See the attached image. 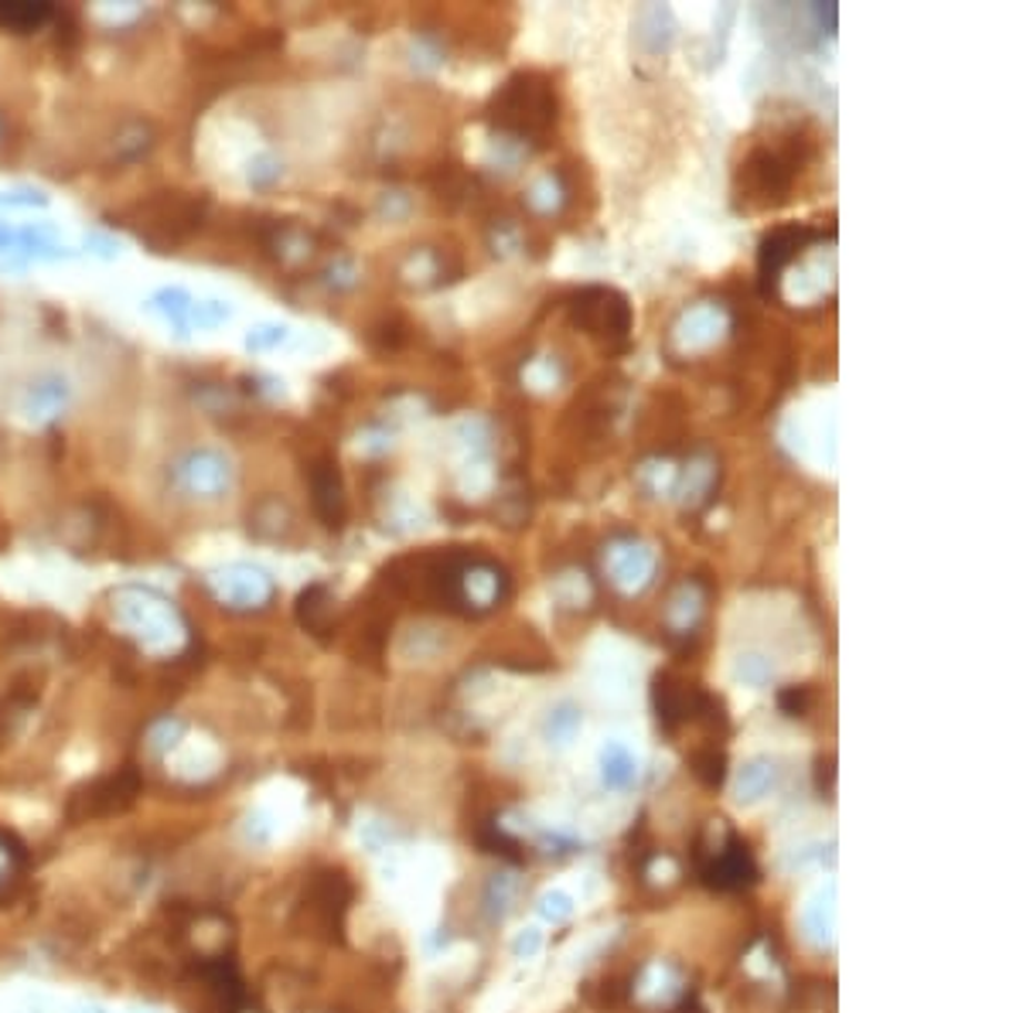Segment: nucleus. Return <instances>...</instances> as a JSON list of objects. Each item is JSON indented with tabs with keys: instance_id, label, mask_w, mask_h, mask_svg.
Returning <instances> with one entry per match:
<instances>
[{
	"instance_id": "f257e3e1",
	"label": "nucleus",
	"mask_w": 1023,
	"mask_h": 1013,
	"mask_svg": "<svg viewBox=\"0 0 1023 1013\" xmlns=\"http://www.w3.org/2000/svg\"><path fill=\"white\" fill-rule=\"evenodd\" d=\"M488 120L502 133L543 136L556 123V92L543 72H516L488 103Z\"/></svg>"
},
{
	"instance_id": "f03ea898",
	"label": "nucleus",
	"mask_w": 1023,
	"mask_h": 1013,
	"mask_svg": "<svg viewBox=\"0 0 1023 1013\" xmlns=\"http://www.w3.org/2000/svg\"><path fill=\"white\" fill-rule=\"evenodd\" d=\"M574 321L587 332L597 335L604 342L625 345L631 335V304L625 294L611 291V287H587L574 297L570 304Z\"/></svg>"
},
{
	"instance_id": "7ed1b4c3",
	"label": "nucleus",
	"mask_w": 1023,
	"mask_h": 1013,
	"mask_svg": "<svg viewBox=\"0 0 1023 1013\" xmlns=\"http://www.w3.org/2000/svg\"><path fill=\"white\" fill-rule=\"evenodd\" d=\"M792 174L796 168L788 164L781 154L771 151H754L748 161L740 164V184H743V199L754 205H778L784 202L788 189H792Z\"/></svg>"
},
{
	"instance_id": "20e7f679",
	"label": "nucleus",
	"mask_w": 1023,
	"mask_h": 1013,
	"mask_svg": "<svg viewBox=\"0 0 1023 1013\" xmlns=\"http://www.w3.org/2000/svg\"><path fill=\"white\" fill-rule=\"evenodd\" d=\"M136 792H141V774H136L133 768L117 771V774H110V778L92 781V786H89L85 792L72 796L69 816H72V819L117 816V812H123V809L136 799Z\"/></svg>"
},
{
	"instance_id": "39448f33",
	"label": "nucleus",
	"mask_w": 1023,
	"mask_h": 1013,
	"mask_svg": "<svg viewBox=\"0 0 1023 1013\" xmlns=\"http://www.w3.org/2000/svg\"><path fill=\"white\" fill-rule=\"evenodd\" d=\"M703 881L717 891H740L758 881L754 857L740 837L727 833V843L703 860Z\"/></svg>"
},
{
	"instance_id": "423d86ee",
	"label": "nucleus",
	"mask_w": 1023,
	"mask_h": 1013,
	"mask_svg": "<svg viewBox=\"0 0 1023 1013\" xmlns=\"http://www.w3.org/2000/svg\"><path fill=\"white\" fill-rule=\"evenodd\" d=\"M652 703H656L659 727L666 733H676L682 723L696 720V713H700V703H703V693H700V689H689L672 672H659L656 682H652Z\"/></svg>"
},
{
	"instance_id": "0eeeda50",
	"label": "nucleus",
	"mask_w": 1023,
	"mask_h": 1013,
	"mask_svg": "<svg viewBox=\"0 0 1023 1013\" xmlns=\"http://www.w3.org/2000/svg\"><path fill=\"white\" fill-rule=\"evenodd\" d=\"M311 498H314L317 519L328 529H342V523H345V485H342L338 460L332 454H321L311 465Z\"/></svg>"
},
{
	"instance_id": "6e6552de",
	"label": "nucleus",
	"mask_w": 1023,
	"mask_h": 1013,
	"mask_svg": "<svg viewBox=\"0 0 1023 1013\" xmlns=\"http://www.w3.org/2000/svg\"><path fill=\"white\" fill-rule=\"evenodd\" d=\"M348 901H352V884L338 870L317 873L307 891V908L324 925V932H342V918L348 911Z\"/></svg>"
},
{
	"instance_id": "1a4fd4ad",
	"label": "nucleus",
	"mask_w": 1023,
	"mask_h": 1013,
	"mask_svg": "<svg viewBox=\"0 0 1023 1013\" xmlns=\"http://www.w3.org/2000/svg\"><path fill=\"white\" fill-rule=\"evenodd\" d=\"M806 240V229H796V225H784V229H774L771 236H764L761 243V256H758V266H761V291L771 297L778 291V273L781 266L799 253Z\"/></svg>"
},
{
	"instance_id": "9d476101",
	"label": "nucleus",
	"mask_w": 1023,
	"mask_h": 1013,
	"mask_svg": "<svg viewBox=\"0 0 1023 1013\" xmlns=\"http://www.w3.org/2000/svg\"><path fill=\"white\" fill-rule=\"evenodd\" d=\"M332 615H335V608H332V594H328V587L311 584L307 590H301V597H297V621H301L311 635H324V628H328Z\"/></svg>"
},
{
	"instance_id": "9b49d317",
	"label": "nucleus",
	"mask_w": 1023,
	"mask_h": 1013,
	"mask_svg": "<svg viewBox=\"0 0 1023 1013\" xmlns=\"http://www.w3.org/2000/svg\"><path fill=\"white\" fill-rule=\"evenodd\" d=\"M151 304L158 311H164L171 317V325L178 328L181 338H189V325H192V311H195V301L184 294L181 287H171V291H158L151 297Z\"/></svg>"
},
{
	"instance_id": "f8f14e48",
	"label": "nucleus",
	"mask_w": 1023,
	"mask_h": 1013,
	"mask_svg": "<svg viewBox=\"0 0 1023 1013\" xmlns=\"http://www.w3.org/2000/svg\"><path fill=\"white\" fill-rule=\"evenodd\" d=\"M52 18L49 4H0V28L34 31Z\"/></svg>"
},
{
	"instance_id": "ddd939ff",
	"label": "nucleus",
	"mask_w": 1023,
	"mask_h": 1013,
	"mask_svg": "<svg viewBox=\"0 0 1023 1013\" xmlns=\"http://www.w3.org/2000/svg\"><path fill=\"white\" fill-rule=\"evenodd\" d=\"M692 774L703 781L707 789H720L727 778V754L720 748H703L692 754Z\"/></svg>"
},
{
	"instance_id": "4468645a",
	"label": "nucleus",
	"mask_w": 1023,
	"mask_h": 1013,
	"mask_svg": "<svg viewBox=\"0 0 1023 1013\" xmlns=\"http://www.w3.org/2000/svg\"><path fill=\"white\" fill-rule=\"evenodd\" d=\"M604 781H608L611 789H628L635 781V761L628 758L625 748H608L604 751Z\"/></svg>"
},
{
	"instance_id": "2eb2a0df",
	"label": "nucleus",
	"mask_w": 1023,
	"mask_h": 1013,
	"mask_svg": "<svg viewBox=\"0 0 1023 1013\" xmlns=\"http://www.w3.org/2000/svg\"><path fill=\"white\" fill-rule=\"evenodd\" d=\"M482 843H485V850H492V853H498V857H505V860H512V863H519L523 860V853H519V843L512 840L505 829L498 825V822H492V825H485V833H482Z\"/></svg>"
},
{
	"instance_id": "dca6fc26",
	"label": "nucleus",
	"mask_w": 1023,
	"mask_h": 1013,
	"mask_svg": "<svg viewBox=\"0 0 1023 1013\" xmlns=\"http://www.w3.org/2000/svg\"><path fill=\"white\" fill-rule=\"evenodd\" d=\"M768 786H771V768L768 764H751L748 771L740 774V799L754 802V799H761L768 792Z\"/></svg>"
},
{
	"instance_id": "f3484780",
	"label": "nucleus",
	"mask_w": 1023,
	"mask_h": 1013,
	"mask_svg": "<svg viewBox=\"0 0 1023 1013\" xmlns=\"http://www.w3.org/2000/svg\"><path fill=\"white\" fill-rule=\"evenodd\" d=\"M809 689H802V686H792V689H784V693L778 697V707L788 713V717H802L806 710H809Z\"/></svg>"
},
{
	"instance_id": "a211bd4d",
	"label": "nucleus",
	"mask_w": 1023,
	"mask_h": 1013,
	"mask_svg": "<svg viewBox=\"0 0 1023 1013\" xmlns=\"http://www.w3.org/2000/svg\"><path fill=\"white\" fill-rule=\"evenodd\" d=\"M543 914L553 918V921H564V918L574 914V904H570L567 894H546V898H543Z\"/></svg>"
},
{
	"instance_id": "6ab92c4d",
	"label": "nucleus",
	"mask_w": 1023,
	"mask_h": 1013,
	"mask_svg": "<svg viewBox=\"0 0 1023 1013\" xmlns=\"http://www.w3.org/2000/svg\"><path fill=\"white\" fill-rule=\"evenodd\" d=\"M0 205H44V195H31V192H24V195H8V199H0Z\"/></svg>"
},
{
	"instance_id": "aec40b11",
	"label": "nucleus",
	"mask_w": 1023,
	"mask_h": 1013,
	"mask_svg": "<svg viewBox=\"0 0 1023 1013\" xmlns=\"http://www.w3.org/2000/svg\"><path fill=\"white\" fill-rule=\"evenodd\" d=\"M539 949V939H536V932H529V935H523L519 942H516V952H536Z\"/></svg>"
},
{
	"instance_id": "412c9836",
	"label": "nucleus",
	"mask_w": 1023,
	"mask_h": 1013,
	"mask_svg": "<svg viewBox=\"0 0 1023 1013\" xmlns=\"http://www.w3.org/2000/svg\"><path fill=\"white\" fill-rule=\"evenodd\" d=\"M4 246H18V233H14V229L0 225V250H4Z\"/></svg>"
}]
</instances>
